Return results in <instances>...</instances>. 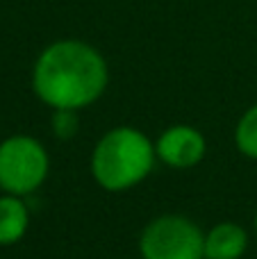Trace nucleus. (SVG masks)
<instances>
[{"mask_svg":"<svg viewBox=\"0 0 257 259\" xmlns=\"http://www.w3.org/2000/svg\"><path fill=\"white\" fill-rule=\"evenodd\" d=\"M109 71L103 55L82 41H57L39 55L32 73L34 94L53 109L89 107L103 96Z\"/></svg>","mask_w":257,"mask_h":259,"instance_id":"1","label":"nucleus"},{"mask_svg":"<svg viewBox=\"0 0 257 259\" xmlns=\"http://www.w3.org/2000/svg\"><path fill=\"white\" fill-rule=\"evenodd\" d=\"M157 159L155 143L135 127H114L103 134L91 155V173L105 191H127L150 175Z\"/></svg>","mask_w":257,"mask_h":259,"instance_id":"2","label":"nucleus"},{"mask_svg":"<svg viewBox=\"0 0 257 259\" xmlns=\"http://www.w3.org/2000/svg\"><path fill=\"white\" fill-rule=\"evenodd\" d=\"M50 170L46 148L27 134H16L0 143V189L12 196H30L44 184Z\"/></svg>","mask_w":257,"mask_h":259,"instance_id":"3","label":"nucleus"},{"mask_svg":"<svg viewBox=\"0 0 257 259\" xmlns=\"http://www.w3.org/2000/svg\"><path fill=\"white\" fill-rule=\"evenodd\" d=\"M139 252L144 259H205V232L187 216H159L144 228Z\"/></svg>","mask_w":257,"mask_h":259,"instance_id":"4","label":"nucleus"},{"mask_svg":"<svg viewBox=\"0 0 257 259\" xmlns=\"http://www.w3.org/2000/svg\"><path fill=\"white\" fill-rule=\"evenodd\" d=\"M207 150L205 137L191 125H173L159 134L155 143L157 159L171 168H191L200 164Z\"/></svg>","mask_w":257,"mask_h":259,"instance_id":"5","label":"nucleus"},{"mask_svg":"<svg viewBox=\"0 0 257 259\" xmlns=\"http://www.w3.org/2000/svg\"><path fill=\"white\" fill-rule=\"evenodd\" d=\"M248 248V234L237 223H219L205 234V259H241Z\"/></svg>","mask_w":257,"mask_h":259,"instance_id":"6","label":"nucleus"},{"mask_svg":"<svg viewBox=\"0 0 257 259\" xmlns=\"http://www.w3.org/2000/svg\"><path fill=\"white\" fill-rule=\"evenodd\" d=\"M30 211L21 196L5 193L0 196V246L18 243L27 232Z\"/></svg>","mask_w":257,"mask_h":259,"instance_id":"7","label":"nucleus"},{"mask_svg":"<svg viewBox=\"0 0 257 259\" xmlns=\"http://www.w3.org/2000/svg\"><path fill=\"white\" fill-rule=\"evenodd\" d=\"M235 141H237V148L248 159H257V105H253L241 116V121L237 123Z\"/></svg>","mask_w":257,"mask_h":259,"instance_id":"8","label":"nucleus"},{"mask_svg":"<svg viewBox=\"0 0 257 259\" xmlns=\"http://www.w3.org/2000/svg\"><path fill=\"white\" fill-rule=\"evenodd\" d=\"M77 116L73 109H55L53 114V132L57 134L59 139H71L77 134Z\"/></svg>","mask_w":257,"mask_h":259,"instance_id":"9","label":"nucleus"},{"mask_svg":"<svg viewBox=\"0 0 257 259\" xmlns=\"http://www.w3.org/2000/svg\"><path fill=\"white\" fill-rule=\"evenodd\" d=\"M255 230H257V214H255Z\"/></svg>","mask_w":257,"mask_h":259,"instance_id":"10","label":"nucleus"}]
</instances>
